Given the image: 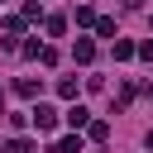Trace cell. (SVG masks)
<instances>
[{
	"mask_svg": "<svg viewBox=\"0 0 153 153\" xmlns=\"http://www.w3.org/2000/svg\"><path fill=\"white\" fill-rule=\"evenodd\" d=\"M14 91H19V96H38V81H33V76H19Z\"/></svg>",
	"mask_w": 153,
	"mask_h": 153,
	"instance_id": "4",
	"label": "cell"
},
{
	"mask_svg": "<svg viewBox=\"0 0 153 153\" xmlns=\"http://www.w3.org/2000/svg\"><path fill=\"white\" fill-rule=\"evenodd\" d=\"M5 153H38V148H33L29 139H10V148H5Z\"/></svg>",
	"mask_w": 153,
	"mask_h": 153,
	"instance_id": "6",
	"label": "cell"
},
{
	"mask_svg": "<svg viewBox=\"0 0 153 153\" xmlns=\"http://www.w3.org/2000/svg\"><path fill=\"white\" fill-rule=\"evenodd\" d=\"M91 139H96V143H100V139H110V124H105V120H96V124H91Z\"/></svg>",
	"mask_w": 153,
	"mask_h": 153,
	"instance_id": "7",
	"label": "cell"
},
{
	"mask_svg": "<svg viewBox=\"0 0 153 153\" xmlns=\"http://www.w3.org/2000/svg\"><path fill=\"white\" fill-rule=\"evenodd\" d=\"M72 53H76V62H91V57H96V48H91V43H86V38H81V43H76V48H72Z\"/></svg>",
	"mask_w": 153,
	"mask_h": 153,
	"instance_id": "5",
	"label": "cell"
},
{
	"mask_svg": "<svg viewBox=\"0 0 153 153\" xmlns=\"http://www.w3.org/2000/svg\"><path fill=\"white\" fill-rule=\"evenodd\" d=\"M29 115H33V124H38V134H48V129L57 124V110H53V105H33Z\"/></svg>",
	"mask_w": 153,
	"mask_h": 153,
	"instance_id": "1",
	"label": "cell"
},
{
	"mask_svg": "<svg viewBox=\"0 0 153 153\" xmlns=\"http://www.w3.org/2000/svg\"><path fill=\"white\" fill-rule=\"evenodd\" d=\"M67 124H72V129L91 124V110H86V105H72V110H67Z\"/></svg>",
	"mask_w": 153,
	"mask_h": 153,
	"instance_id": "2",
	"label": "cell"
},
{
	"mask_svg": "<svg viewBox=\"0 0 153 153\" xmlns=\"http://www.w3.org/2000/svg\"><path fill=\"white\" fill-rule=\"evenodd\" d=\"M139 57H148V62H153V38H148V43L139 48Z\"/></svg>",
	"mask_w": 153,
	"mask_h": 153,
	"instance_id": "9",
	"label": "cell"
},
{
	"mask_svg": "<svg viewBox=\"0 0 153 153\" xmlns=\"http://www.w3.org/2000/svg\"><path fill=\"white\" fill-rule=\"evenodd\" d=\"M57 96H62V100H76V76H62V81H57Z\"/></svg>",
	"mask_w": 153,
	"mask_h": 153,
	"instance_id": "3",
	"label": "cell"
},
{
	"mask_svg": "<svg viewBox=\"0 0 153 153\" xmlns=\"http://www.w3.org/2000/svg\"><path fill=\"white\" fill-rule=\"evenodd\" d=\"M53 153H81V139H62V143H57Z\"/></svg>",
	"mask_w": 153,
	"mask_h": 153,
	"instance_id": "8",
	"label": "cell"
},
{
	"mask_svg": "<svg viewBox=\"0 0 153 153\" xmlns=\"http://www.w3.org/2000/svg\"><path fill=\"white\" fill-rule=\"evenodd\" d=\"M148 148H153V129H148Z\"/></svg>",
	"mask_w": 153,
	"mask_h": 153,
	"instance_id": "10",
	"label": "cell"
},
{
	"mask_svg": "<svg viewBox=\"0 0 153 153\" xmlns=\"http://www.w3.org/2000/svg\"><path fill=\"white\" fill-rule=\"evenodd\" d=\"M0 110H5V96H0Z\"/></svg>",
	"mask_w": 153,
	"mask_h": 153,
	"instance_id": "11",
	"label": "cell"
}]
</instances>
